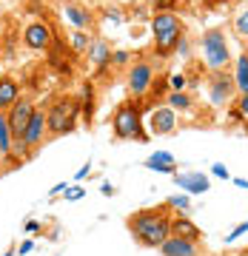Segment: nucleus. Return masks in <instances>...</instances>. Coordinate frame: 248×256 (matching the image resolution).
Instances as JSON below:
<instances>
[{
	"mask_svg": "<svg viewBox=\"0 0 248 256\" xmlns=\"http://www.w3.org/2000/svg\"><path fill=\"white\" fill-rule=\"evenodd\" d=\"M171 214L174 210L165 202L151 205V208H140L126 220V228L134 236V242H140L143 248H160L165 242V236L171 234Z\"/></svg>",
	"mask_w": 248,
	"mask_h": 256,
	"instance_id": "nucleus-1",
	"label": "nucleus"
},
{
	"mask_svg": "<svg viewBox=\"0 0 248 256\" xmlns=\"http://www.w3.org/2000/svg\"><path fill=\"white\" fill-rule=\"evenodd\" d=\"M143 111H146V100H140V97H129V100L120 102L111 114L114 140H120V142H131V140L148 142V134L143 131Z\"/></svg>",
	"mask_w": 248,
	"mask_h": 256,
	"instance_id": "nucleus-2",
	"label": "nucleus"
},
{
	"mask_svg": "<svg viewBox=\"0 0 248 256\" xmlns=\"http://www.w3.org/2000/svg\"><path fill=\"white\" fill-rule=\"evenodd\" d=\"M148 26H151V37H154V48H151V54L154 57H171L177 52V43L185 37V23L183 18L177 14V12H154L151 20H148Z\"/></svg>",
	"mask_w": 248,
	"mask_h": 256,
	"instance_id": "nucleus-3",
	"label": "nucleus"
},
{
	"mask_svg": "<svg viewBox=\"0 0 248 256\" xmlns=\"http://www.w3.org/2000/svg\"><path fill=\"white\" fill-rule=\"evenodd\" d=\"M80 122V97L74 94H57L49 100L46 108V128L49 137H66Z\"/></svg>",
	"mask_w": 248,
	"mask_h": 256,
	"instance_id": "nucleus-4",
	"label": "nucleus"
},
{
	"mask_svg": "<svg viewBox=\"0 0 248 256\" xmlns=\"http://www.w3.org/2000/svg\"><path fill=\"white\" fill-rule=\"evenodd\" d=\"M200 54H202V66L205 72H228V66L234 63L231 60V46H228V34L222 28H205L200 34Z\"/></svg>",
	"mask_w": 248,
	"mask_h": 256,
	"instance_id": "nucleus-5",
	"label": "nucleus"
},
{
	"mask_svg": "<svg viewBox=\"0 0 248 256\" xmlns=\"http://www.w3.org/2000/svg\"><path fill=\"white\" fill-rule=\"evenodd\" d=\"M35 106L37 102L32 100V97H20L15 106H12L9 111H6V120H9V131H12V140H15V154L26 156L23 154V134H26V126L29 120H32V114H35Z\"/></svg>",
	"mask_w": 248,
	"mask_h": 256,
	"instance_id": "nucleus-6",
	"label": "nucleus"
},
{
	"mask_svg": "<svg viewBox=\"0 0 248 256\" xmlns=\"http://www.w3.org/2000/svg\"><path fill=\"white\" fill-rule=\"evenodd\" d=\"M208 100H211V106H217V108L234 106V100H237V86H234L231 72H214L211 77H208Z\"/></svg>",
	"mask_w": 248,
	"mask_h": 256,
	"instance_id": "nucleus-7",
	"label": "nucleus"
},
{
	"mask_svg": "<svg viewBox=\"0 0 248 256\" xmlns=\"http://www.w3.org/2000/svg\"><path fill=\"white\" fill-rule=\"evenodd\" d=\"M49 137V128H46V102H37L35 114L29 120L26 134H23V154L32 156L37 148L43 146V140Z\"/></svg>",
	"mask_w": 248,
	"mask_h": 256,
	"instance_id": "nucleus-8",
	"label": "nucleus"
},
{
	"mask_svg": "<svg viewBox=\"0 0 248 256\" xmlns=\"http://www.w3.org/2000/svg\"><path fill=\"white\" fill-rule=\"evenodd\" d=\"M154 77H157V72H154V63H151V60H137V63H131L129 72H126V82H129L131 97L146 100V94H148V88H151Z\"/></svg>",
	"mask_w": 248,
	"mask_h": 256,
	"instance_id": "nucleus-9",
	"label": "nucleus"
},
{
	"mask_svg": "<svg viewBox=\"0 0 248 256\" xmlns=\"http://www.w3.org/2000/svg\"><path fill=\"white\" fill-rule=\"evenodd\" d=\"M20 40H23V46L29 52H46L52 46V40H55V28L49 23H43V20H32V23H26Z\"/></svg>",
	"mask_w": 248,
	"mask_h": 256,
	"instance_id": "nucleus-10",
	"label": "nucleus"
},
{
	"mask_svg": "<svg viewBox=\"0 0 248 256\" xmlns=\"http://www.w3.org/2000/svg\"><path fill=\"white\" fill-rule=\"evenodd\" d=\"M111 54H114V48L109 46V40H106V37H94L89 52H86V60L92 66L94 77H103V74L111 68Z\"/></svg>",
	"mask_w": 248,
	"mask_h": 256,
	"instance_id": "nucleus-11",
	"label": "nucleus"
},
{
	"mask_svg": "<svg viewBox=\"0 0 248 256\" xmlns=\"http://www.w3.org/2000/svg\"><path fill=\"white\" fill-rule=\"evenodd\" d=\"M74 52L69 48V43H66L63 37H55L52 40V46L46 48V60H49V66L55 68V72H60V74H72L74 72Z\"/></svg>",
	"mask_w": 248,
	"mask_h": 256,
	"instance_id": "nucleus-12",
	"label": "nucleus"
},
{
	"mask_svg": "<svg viewBox=\"0 0 248 256\" xmlns=\"http://www.w3.org/2000/svg\"><path fill=\"white\" fill-rule=\"evenodd\" d=\"M148 128H151V137H165V134H174V128H177V111H171L168 106L151 108Z\"/></svg>",
	"mask_w": 248,
	"mask_h": 256,
	"instance_id": "nucleus-13",
	"label": "nucleus"
},
{
	"mask_svg": "<svg viewBox=\"0 0 248 256\" xmlns=\"http://www.w3.org/2000/svg\"><path fill=\"white\" fill-rule=\"evenodd\" d=\"M157 250H160V256H200V245H197V242L180 239V236H174V234H168L165 242L157 248Z\"/></svg>",
	"mask_w": 248,
	"mask_h": 256,
	"instance_id": "nucleus-14",
	"label": "nucleus"
},
{
	"mask_svg": "<svg viewBox=\"0 0 248 256\" xmlns=\"http://www.w3.org/2000/svg\"><path fill=\"white\" fill-rule=\"evenodd\" d=\"M171 180H174V185H177V188H183V194H188V196L205 194L208 188H211L208 176L200 174V171H188V174H174Z\"/></svg>",
	"mask_w": 248,
	"mask_h": 256,
	"instance_id": "nucleus-15",
	"label": "nucleus"
},
{
	"mask_svg": "<svg viewBox=\"0 0 248 256\" xmlns=\"http://www.w3.org/2000/svg\"><path fill=\"white\" fill-rule=\"evenodd\" d=\"M171 234L180 239H191V242H200V236H202L200 225L194 220H188V214H183V210L171 214Z\"/></svg>",
	"mask_w": 248,
	"mask_h": 256,
	"instance_id": "nucleus-16",
	"label": "nucleus"
},
{
	"mask_svg": "<svg viewBox=\"0 0 248 256\" xmlns=\"http://www.w3.org/2000/svg\"><path fill=\"white\" fill-rule=\"evenodd\" d=\"M23 97V86L12 74H0V111H9Z\"/></svg>",
	"mask_w": 248,
	"mask_h": 256,
	"instance_id": "nucleus-17",
	"label": "nucleus"
},
{
	"mask_svg": "<svg viewBox=\"0 0 248 256\" xmlns=\"http://www.w3.org/2000/svg\"><path fill=\"white\" fill-rule=\"evenodd\" d=\"M94 114H97V92H94V80H83V88H80V120L86 122V126H92Z\"/></svg>",
	"mask_w": 248,
	"mask_h": 256,
	"instance_id": "nucleus-18",
	"label": "nucleus"
},
{
	"mask_svg": "<svg viewBox=\"0 0 248 256\" xmlns=\"http://www.w3.org/2000/svg\"><path fill=\"white\" fill-rule=\"evenodd\" d=\"M63 14H66V20L72 23L74 28H83V32H89V28L94 26V14L86 6H80V3H69L63 9Z\"/></svg>",
	"mask_w": 248,
	"mask_h": 256,
	"instance_id": "nucleus-19",
	"label": "nucleus"
},
{
	"mask_svg": "<svg viewBox=\"0 0 248 256\" xmlns=\"http://www.w3.org/2000/svg\"><path fill=\"white\" fill-rule=\"evenodd\" d=\"M148 171H157V174H177V160L168 151H154L151 156H146V162H143Z\"/></svg>",
	"mask_w": 248,
	"mask_h": 256,
	"instance_id": "nucleus-20",
	"label": "nucleus"
},
{
	"mask_svg": "<svg viewBox=\"0 0 248 256\" xmlns=\"http://www.w3.org/2000/svg\"><path fill=\"white\" fill-rule=\"evenodd\" d=\"M234 86H237V94H248V48L239 52V57L234 60Z\"/></svg>",
	"mask_w": 248,
	"mask_h": 256,
	"instance_id": "nucleus-21",
	"label": "nucleus"
},
{
	"mask_svg": "<svg viewBox=\"0 0 248 256\" xmlns=\"http://www.w3.org/2000/svg\"><path fill=\"white\" fill-rule=\"evenodd\" d=\"M165 106L171 111H183V114H188V111L194 108V100L188 92H168L165 94Z\"/></svg>",
	"mask_w": 248,
	"mask_h": 256,
	"instance_id": "nucleus-22",
	"label": "nucleus"
},
{
	"mask_svg": "<svg viewBox=\"0 0 248 256\" xmlns=\"http://www.w3.org/2000/svg\"><path fill=\"white\" fill-rule=\"evenodd\" d=\"M0 154H3V160L15 154V140H12V131H9V120H6V111H0Z\"/></svg>",
	"mask_w": 248,
	"mask_h": 256,
	"instance_id": "nucleus-23",
	"label": "nucleus"
},
{
	"mask_svg": "<svg viewBox=\"0 0 248 256\" xmlns=\"http://www.w3.org/2000/svg\"><path fill=\"white\" fill-rule=\"evenodd\" d=\"M92 40H94V37L89 34V32H83V28H74L72 34H69V48H72L77 57H80V54H86V52H89Z\"/></svg>",
	"mask_w": 248,
	"mask_h": 256,
	"instance_id": "nucleus-24",
	"label": "nucleus"
},
{
	"mask_svg": "<svg viewBox=\"0 0 248 256\" xmlns=\"http://www.w3.org/2000/svg\"><path fill=\"white\" fill-rule=\"evenodd\" d=\"M171 92L168 88V77H154V82H151V88H148L146 100H160V97H165V94Z\"/></svg>",
	"mask_w": 248,
	"mask_h": 256,
	"instance_id": "nucleus-25",
	"label": "nucleus"
},
{
	"mask_svg": "<svg viewBox=\"0 0 248 256\" xmlns=\"http://www.w3.org/2000/svg\"><path fill=\"white\" fill-rule=\"evenodd\" d=\"M234 32H237L242 40H248V6L234 14Z\"/></svg>",
	"mask_w": 248,
	"mask_h": 256,
	"instance_id": "nucleus-26",
	"label": "nucleus"
},
{
	"mask_svg": "<svg viewBox=\"0 0 248 256\" xmlns=\"http://www.w3.org/2000/svg\"><path fill=\"white\" fill-rule=\"evenodd\" d=\"M131 60H134V54L126 52V48H114V54H111V66L114 68H129Z\"/></svg>",
	"mask_w": 248,
	"mask_h": 256,
	"instance_id": "nucleus-27",
	"label": "nucleus"
},
{
	"mask_svg": "<svg viewBox=\"0 0 248 256\" xmlns=\"http://www.w3.org/2000/svg\"><path fill=\"white\" fill-rule=\"evenodd\" d=\"M165 205H168L171 210H183V214H188V208H191V196H188V194H180V196L165 200Z\"/></svg>",
	"mask_w": 248,
	"mask_h": 256,
	"instance_id": "nucleus-28",
	"label": "nucleus"
},
{
	"mask_svg": "<svg viewBox=\"0 0 248 256\" xmlns=\"http://www.w3.org/2000/svg\"><path fill=\"white\" fill-rule=\"evenodd\" d=\"M146 3H148L154 12H174L180 0H146Z\"/></svg>",
	"mask_w": 248,
	"mask_h": 256,
	"instance_id": "nucleus-29",
	"label": "nucleus"
},
{
	"mask_svg": "<svg viewBox=\"0 0 248 256\" xmlns=\"http://www.w3.org/2000/svg\"><path fill=\"white\" fill-rule=\"evenodd\" d=\"M185 86H188V77L185 74H171L168 77V88L171 92H185Z\"/></svg>",
	"mask_w": 248,
	"mask_h": 256,
	"instance_id": "nucleus-30",
	"label": "nucleus"
},
{
	"mask_svg": "<svg viewBox=\"0 0 248 256\" xmlns=\"http://www.w3.org/2000/svg\"><path fill=\"white\" fill-rule=\"evenodd\" d=\"M66 196H63V200H69V202H77V200H80V196H86V191H83V188H80V185H66Z\"/></svg>",
	"mask_w": 248,
	"mask_h": 256,
	"instance_id": "nucleus-31",
	"label": "nucleus"
},
{
	"mask_svg": "<svg viewBox=\"0 0 248 256\" xmlns=\"http://www.w3.org/2000/svg\"><path fill=\"white\" fill-rule=\"evenodd\" d=\"M234 106H237V111L242 114V120H248V94H237Z\"/></svg>",
	"mask_w": 248,
	"mask_h": 256,
	"instance_id": "nucleus-32",
	"label": "nucleus"
},
{
	"mask_svg": "<svg viewBox=\"0 0 248 256\" xmlns=\"http://www.w3.org/2000/svg\"><path fill=\"white\" fill-rule=\"evenodd\" d=\"M242 234H248V220H245V222H242V225H237V228L231 230L228 236H225V242H237V239H239V236H242Z\"/></svg>",
	"mask_w": 248,
	"mask_h": 256,
	"instance_id": "nucleus-33",
	"label": "nucleus"
},
{
	"mask_svg": "<svg viewBox=\"0 0 248 256\" xmlns=\"http://www.w3.org/2000/svg\"><path fill=\"white\" fill-rule=\"evenodd\" d=\"M211 174L217 176V180H231L228 168H225V165H222V162H214V165H211Z\"/></svg>",
	"mask_w": 248,
	"mask_h": 256,
	"instance_id": "nucleus-34",
	"label": "nucleus"
},
{
	"mask_svg": "<svg viewBox=\"0 0 248 256\" xmlns=\"http://www.w3.org/2000/svg\"><path fill=\"white\" fill-rule=\"evenodd\" d=\"M177 54H183L185 60H191V43H188V37H183V40L177 43Z\"/></svg>",
	"mask_w": 248,
	"mask_h": 256,
	"instance_id": "nucleus-35",
	"label": "nucleus"
},
{
	"mask_svg": "<svg viewBox=\"0 0 248 256\" xmlns=\"http://www.w3.org/2000/svg\"><path fill=\"white\" fill-rule=\"evenodd\" d=\"M15 250H18V256H26V254H32V250H35V239H23V242H20V245L15 248Z\"/></svg>",
	"mask_w": 248,
	"mask_h": 256,
	"instance_id": "nucleus-36",
	"label": "nucleus"
},
{
	"mask_svg": "<svg viewBox=\"0 0 248 256\" xmlns=\"http://www.w3.org/2000/svg\"><path fill=\"white\" fill-rule=\"evenodd\" d=\"M106 20H109V23H114V26H120V23H123V14H120L117 9H109V12H106Z\"/></svg>",
	"mask_w": 248,
	"mask_h": 256,
	"instance_id": "nucleus-37",
	"label": "nucleus"
},
{
	"mask_svg": "<svg viewBox=\"0 0 248 256\" xmlns=\"http://www.w3.org/2000/svg\"><path fill=\"white\" fill-rule=\"evenodd\" d=\"M23 230H26V234H37V230H43V225H40L37 220H29L26 225H23Z\"/></svg>",
	"mask_w": 248,
	"mask_h": 256,
	"instance_id": "nucleus-38",
	"label": "nucleus"
},
{
	"mask_svg": "<svg viewBox=\"0 0 248 256\" xmlns=\"http://www.w3.org/2000/svg\"><path fill=\"white\" fill-rule=\"evenodd\" d=\"M89 171H92V162H86L80 168V171H77V174H74V180H77V182H83V180H86V176H89Z\"/></svg>",
	"mask_w": 248,
	"mask_h": 256,
	"instance_id": "nucleus-39",
	"label": "nucleus"
},
{
	"mask_svg": "<svg viewBox=\"0 0 248 256\" xmlns=\"http://www.w3.org/2000/svg\"><path fill=\"white\" fill-rule=\"evenodd\" d=\"M225 3H231V0H202L205 9H220V6H225Z\"/></svg>",
	"mask_w": 248,
	"mask_h": 256,
	"instance_id": "nucleus-40",
	"label": "nucleus"
},
{
	"mask_svg": "<svg viewBox=\"0 0 248 256\" xmlns=\"http://www.w3.org/2000/svg\"><path fill=\"white\" fill-rule=\"evenodd\" d=\"M66 185H69V182H57L55 188L49 191V196H57V194H63V191H66Z\"/></svg>",
	"mask_w": 248,
	"mask_h": 256,
	"instance_id": "nucleus-41",
	"label": "nucleus"
},
{
	"mask_svg": "<svg viewBox=\"0 0 248 256\" xmlns=\"http://www.w3.org/2000/svg\"><path fill=\"white\" fill-rule=\"evenodd\" d=\"M231 182L237 185V188H245V191H248V180H231Z\"/></svg>",
	"mask_w": 248,
	"mask_h": 256,
	"instance_id": "nucleus-42",
	"label": "nucleus"
},
{
	"mask_svg": "<svg viewBox=\"0 0 248 256\" xmlns=\"http://www.w3.org/2000/svg\"><path fill=\"white\" fill-rule=\"evenodd\" d=\"M3 256H18V250H15V248H9V250H6Z\"/></svg>",
	"mask_w": 248,
	"mask_h": 256,
	"instance_id": "nucleus-43",
	"label": "nucleus"
},
{
	"mask_svg": "<svg viewBox=\"0 0 248 256\" xmlns=\"http://www.w3.org/2000/svg\"><path fill=\"white\" fill-rule=\"evenodd\" d=\"M0 63H3V40H0Z\"/></svg>",
	"mask_w": 248,
	"mask_h": 256,
	"instance_id": "nucleus-44",
	"label": "nucleus"
},
{
	"mask_svg": "<svg viewBox=\"0 0 248 256\" xmlns=\"http://www.w3.org/2000/svg\"><path fill=\"white\" fill-rule=\"evenodd\" d=\"M0 171H3V154H0Z\"/></svg>",
	"mask_w": 248,
	"mask_h": 256,
	"instance_id": "nucleus-45",
	"label": "nucleus"
}]
</instances>
